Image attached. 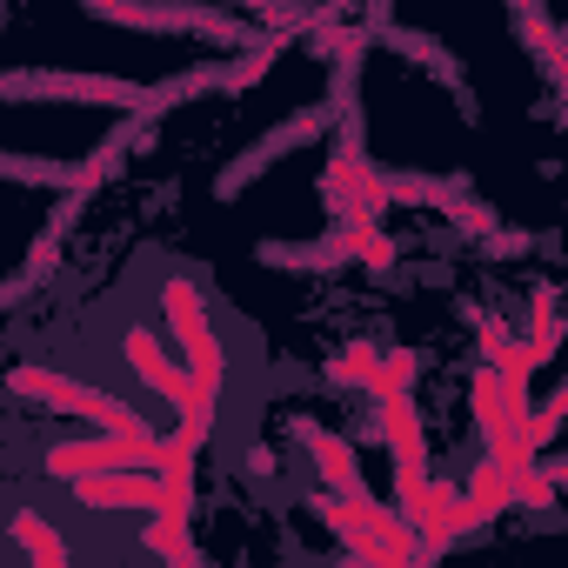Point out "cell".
Here are the masks:
<instances>
[{
    "label": "cell",
    "mask_w": 568,
    "mask_h": 568,
    "mask_svg": "<svg viewBox=\"0 0 568 568\" xmlns=\"http://www.w3.org/2000/svg\"><path fill=\"white\" fill-rule=\"evenodd\" d=\"M161 315H168V328H174V342H181V375L194 382V395H201V402H221L227 348H221V335H214V322H207V295L194 288L187 274H168V281H161Z\"/></svg>",
    "instance_id": "cell-1"
},
{
    "label": "cell",
    "mask_w": 568,
    "mask_h": 568,
    "mask_svg": "<svg viewBox=\"0 0 568 568\" xmlns=\"http://www.w3.org/2000/svg\"><path fill=\"white\" fill-rule=\"evenodd\" d=\"M508 342H515V328H508V322H495V315H475V348H481V368H495V362L508 355Z\"/></svg>",
    "instance_id": "cell-21"
},
{
    "label": "cell",
    "mask_w": 568,
    "mask_h": 568,
    "mask_svg": "<svg viewBox=\"0 0 568 568\" xmlns=\"http://www.w3.org/2000/svg\"><path fill=\"white\" fill-rule=\"evenodd\" d=\"M515 28L535 41V54H541V68H548V81H561V34L548 28V14H535V8H515Z\"/></svg>",
    "instance_id": "cell-17"
},
{
    "label": "cell",
    "mask_w": 568,
    "mask_h": 568,
    "mask_svg": "<svg viewBox=\"0 0 568 568\" xmlns=\"http://www.w3.org/2000/svg\"><path fill=\"white\" fill-rule=\"evenodd\" d=\"M335 568H362V561H355V555H348V561H335Z\"/></svg>",
    "instance_id": "cell-23"
},
{
    "label": "cell",
    "mask_w": 568,
    "mask_h": 568,
    "mask_svg": "<svg viewBox=\"0 0 568 568\" xmlns=\"http://www.w3.org/2000/svg\"><path fill=\"white\" fill-rule=\"evenodd\" d=\"M161 435H81V442H54L41 455V468L54 481H81V475H161Z\"/></svg>",
    "instance_id": "cell-4"
},
{
    "label": "cell",
    "mask_w": 568,
    "mask_h": 568,
    "mask_svg": "<svg viewBox=\"0 0 568 568\" xmlns=\"http://www.w3.org/2000/svg\"><path fill=\"white\" fill-rule=\"evenodd\" d=\"M14 541L28 548V561H34V568H74V555H68L61 528H54L41 508H21V515H14Z\"/></svg>",
    "instance_id": "cell-11"
},
{
    "label": "cell",
    "mask_w": 568,
    "mask_h": 568,
    "mask_svg": "<svg viewBox=\"0 0 568 568\" xmlns=\"http://www.w3.org/2000/svg\"><path fill=\"white\" fill-rule=\"evenodd\" d=\"M295 442L308 448V462H315V475H322V488L328 495H368V481H362V455H355V442L348 435H335V428H322V422H295Z\"/></svg>",
    "instance_id": "cell-6"
},
{
    "label": "cell",
    "mask_w": 568,
    "mask_h": 568,
    "mask_svg": "<svg viewBox=\"0 0 568 568\" xmlns=\"http://www.w3.org/2000/svg\"><path fill=\"white\" fill-rule=\"evenodd\" d=\"M0 181H41V187H81V168L68 161H34V154H0Z\"/></svg>",
    "instance_id": "cell-12"
},
{
    "label": "cell",
    "mask_w": 568,
    "mask_h": 568,
    "mask_svg": "<svg viewBox=\"0 0 568 568\" xmlns=\"http://www.w3.org/2000/svg\"><path fill=\"white\" fill-rule=\"evenodd\" d=\"M342 108H348V88H335V101H328V108H302V114H288V121H281V128H267V134H261V141H254L241 161H227V168H221L214 194H221V201H234V194H241L247 181H261V174H267L281 154H295V148L322 141V134L335 128V114H342Z\"/></svg>",
    "instance_id": "cell-5"
},
{
    "label": "cell",
    "mask_w": 568,
    "mask_h": 568,
    "mask_svg": "<svg viewBox=\"0 0 568 568\" xmlns=\"http://www.w3.org/2000/svg\"><path fill=\"white\" fill-rule=\"evenodd\" d=\"M274 61H281V41H254L241 61H227V68H221V88H227V94H247V88H261V81H267V68H274Z\"/></svg>",
    "instance_id": "cell-13"
},
{
    "label": "cell",
    "mask_w": 568,
    "mask_h": 568,
    "mask_svg": "<svg viewBox=\"0 0 568 568\" xmlns=\"http://www.w3.org/2000/svg\"><path fill=\"white\" fill-rule=\"evenodd\" d=\"M375 368H382V348L355 342V348H342V355L328 362V382H335V388H368V382H375Z\"/></svg>",
    "instance_id": "cell-14"
},
{
    "label": "cell",
    "mask_w": 568,
    "mask_h": 568,
    "mask_svg": "<svg viewBox=\"0 0 568 568\" xmlns=\"http://www.w3.org/2000/svg\"><path fill=\"white\" fill-rule=\"evenodd\" d=\"M8 388L28 395V402H41V408H61V415L94 422L101 435H141V428H148V415H134L121 395H108V388H94V382H81V375L41 368V362H21V368L8 375Z\"/></svg>",
    "instance_id": "cell-2"
},
{
    "label": "cell",
    "mask_w": 568,
    "mask_h": 568,
    "mask_svg": "<svg viewBox=\"0 0 568 568\" xmlns=\"http://www.w3.org/2000/svg\"><path fill=\"white\" fill-rule=\"evenodd\" d=\"M501 508H515V501H508V475H501L495 462H481L468 481H455V521H448V528H455V541H462V535H475V528H488Z\"/></svg>",
    "instance_id": "cell-8"
},
{
    "label": "cell",
    "mask_w": 568,
    "mask_h": 568,
    "mask_svg": "<svg viewBox=\"0 0 568 568\" xmlns=\"http://www.w3.org/2000/svg\"><path fill=\"white\" fill-rule=\"evenodd\" d=\"M555 468L548 462H535V468H521L515 481H508V501H521V508H555Z\"/></svg>",
    "instance_id": "cell-18"
},
{
    "label": "cell",
    "mask_w": 568,
    "mask_h": 568,
    "mask_svg": "<svg viewBox=\"0 0 568 568\" xmlns=\"http://www.w3.org/2000/svg\"><path fill=\"white\" fill-rule=\"evenodd\" d=\"M54 261H61V234H34V247H28V267H21V288H41V281L54 274Z\"/></svg>",
    "instance_id": "cell-19"
},
{
    "label": "cell",
    "mask_w": 568,
    "mask_h": 568,
    "mask_svg": "<svg viewBox=\"0 0 568 568\" xmlns=\"http://www.w3.org/2000/svg\"><path fill=\"white\" fill-rule=\"evenodd\" d=\"M141 541H148L161 561H174V555H187V548H194V528H187V515H148Z\"/></svg>",
    "instance_id": "cell-16"
},
{
    "label": "cell",
    "mask_w": 568,
    "mask_h": 568,
    "mask_svg": "<svg viewBox=\"0 0 568 568\" xmlns=\"http://www.w3.org/2000/svg\"><path fill=\"white\" fill-rule=\"evenodd\" d=\"M335 234L348 241V261H355V267H368V274H388V267L402 261V247H395V234H388L382 221H342Z\"/></svg>",
    "instance_id": "cell-10"
},
{
    "label": "cell",
    "mask_w": 568,
    "mask_h": 568,
    "mask_svg": "<svg viewBox=\"0 0 568 568\" xmlns=\"http://www.w3.org/2000/svg\"><path fill=\"white\" fill-rule=\"evenodd\" d=\"M561 415H568V388H555V395H548L541 408H528V422H521V448H528V455H541V448L555 442Z\"/></svg>",
    "instance_id": "cell-15"
},
{
    "label": "cell",
    "mask_w": 568,
    "mask_h": 568,
    "mask_svg": "<svg viewBox=\"0 0 568 568\" xmlns=\"http://www.w3.org/2000/svg\"><path fill=\"white\" fill-rule=\"evenodd\" d=\"M448 221H455L462 234H481V241H488V234L501 227V221H495V207H488V201H475V194H462V201L448 207Z\"/></svg>",
    "instance_id": "cell-20"
},
{
    "label": "cell",
    "mask_w": 568,
    "mask_h": 568,
    "mask_svg": "<svg viewBox=\"0 0 568 568\" xmlns=\"http://www.w3.org/2000/svg\"><path fill=\"white\" fill-rule=\"evenodd\" d=\"M468 194V181H435V174H382V201H402V207H455Z\"/></svg>",
    "instance_id": "cell-9"
},
{
    "label": "cell",
    "mask_w": 568,
    "mask_h": 568,
    "mask_svg": "<svg viewBox=\"0 0 568 568\" xmlns=\"http://www.w3.org/2000/svg\"><path fill=\"white\" fill-rule=\"evenodd\" d=\"M94 21H114V28H148V34H214V41H234L241 21L227 14H207V8H88Z\"/></svg>",
    "instance_id": "cell-7"
},
{
    "label": "cell",
    "mask_w": 568,
    "mask_h": 568,
    "mask_svg": "<svg viewBox=\"0 0 568 568\" xmlns=\"http://www.w3.org/2000/svg\"><path fill=\"white\" fill-rule=\"evenodd\" d=\"M0 101H88V108H128L134 121H154L161 114L154 88L114 81V74H48V68L0 74Z\"/></svg>",
    "instance_id": "cell-3"
},
{
    "label": "cell",
    "mask_w": 568,
    "mask_h": 568,
    "mask_svg": "<svg viewBox=\"0 0 568 568\" xmlns=\"http://www.w3.org/2000/svg\"><path fill=\"white\" fill-rule=\"evenodd\" d=\"M28 288H21V281H0V308H8V302H21Z\"/></svg>",
    "instance_id": "cell-22"
}]
</instances>
